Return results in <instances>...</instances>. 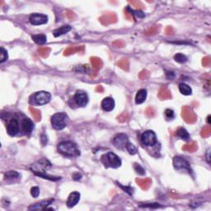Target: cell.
Returning a JSON list of instances; mask_svg holds the SVG:
<instances>
[{
	"instance_id": "obj_14",
	"label": "cell",
	"mask_w": 211,
	"mask_h": 211,
	"mask_svg": "<svg viewBox=\"0 0 211 211\" xmlns=\"http://www.w3.org/2000/svg\"><path fill=\"white\" fill-rule=\"evenodd\" d=\"M102 107L106 111H111L115 107V102L111 97H106L102 102Z\"/></svg>"
},
{
	"instance_id": "obj_22",
	"label": "cell",
	"mask_w": 211,
	"mask_h": 211,
	"mask_svg": "<svg viewBox=\"0 0 211 211\" xmlns=\"http://www.w3.org/2000/svg\"><path fill=\"white\" fill-rule=\"evenodd\" d=\"M32 40L38 45H44L47 41V38L44 34H39V35H33Z\"/></svg>"
},
{
	"instance_id": "obj_19",
	"label": "cell",
	"mask_w": 211,
	"mask_h": 211,
	"mask_svg": "<svg viewBox=\"0 0 211 211\" xmlns=\"http://www.w3.org/2000/svg\"><path fill=\"white\" fill-rule=\"evenodd\" d=\"M146 97H147V91L145 89L140 90L135 96V102L136 104H141L146 100Z\"/></svg>"
},
{
	"instance_id": "obj_6",
	"label": "cell",
	"mask_w": 211,
	"mask_h": 211,
	"mask_svg": "<svg viewBox=\"0 0 211 211\" xmlns=\"http://www.w3.org/2000/svg\"><path fill=\"white\" fill-rule=\"evenodd\" d=\"M51 99V95L48 92L41 91V92H37L34 95V101L38 105H45L48 103Z\"/></svg>"
},
{
	"instance_id": "obj_44",
	"label": "cell",
	"mask_w": 211,
	"mask_h": 211,
	"mask_svg": "<svg viewBox=\"0 0 211 211\" xmlns=\"http://www.w3.org/2000/svg\"><path fill=\"white\" fill-rule=\"evenodd\" d=\"M113 45L115 46V47H123L124 46V42L122 40H115V42H113Z\"/></svg>"
},
{
	"instance_id": "obj_10",
	"label": "cell",
	"mask_w": 211,
	"mask_h": 211,
	"mask_svg": "<svg viewBox=\"0 0 211 211\" xmlns=\"http://www.w3.org/2000/svg\"><path fill=\"white\" fill-rule=\"evenodd\" d=\"M73 99L79 107H85L88 102V96L87 93L83 91H78L74 95Z\"/></svg>"
},
{
	"instance_id": "obj_32",
	"label": "cell",
	"mask_w": 211,
	"mask_h": 211,
	"mask_svg": "<svg viewBox=\"0 0 211 211\" xmlns=\"http://www.w3.org/2000/svg\"><path fill=\"white\" fill-rule=\"evenodd\" d=\"M196 148H197V146H196L195 143H192L191 144H185L182 147L183 150L188 151V152H194L196 150Z\"/></svg>"
},
{
	"instance_id": "obj_38",
	"label": "cell",
	"mask_w": 211,
	"mask_h": 211,
	"mask_svg": "<svg viewBox=\"0 0 211 211\" xmlns=\"http://www.w3.org/2000/svg\"><path fill=\"white\" fill-rule=\"evenodd\" d=\"M165 116L167 120H172L174 118V112L173 111L170 110V109H167L165 111Z\"/></svg>"
},
{
	"instance_id": "obj_4",
	"label": "cell",
	"mask_w": 211,
	"mask_h": 211,
	"mask_svg": "<svg viewBox=\"0 0 211 211\" xmlns=\"http://www.w3.org/2000/svg\"><path fill=\"white\" fill-rule=\"evenodd\" d=\"M51 166V163L46 159V158H42L37 162L34 163L31 169L33 173L36 175L39 174V173H45V170H47L48 168H50Z\"/></svg>"
},
{
	"instance_id": "obj_2",
	"label": "cell",
	"mask_w": 211,
	"mask_h": 211,
	"mask_svg": "<svg viewBox=\"0 0 211 211\" xmlns=\"http://www.w3.org/2000/svg\"><path fill=\"white\" fill-rule=\"evenodd\" d=\"M68 115L64 112H59L53 115L51 117V124L53 128L60 130L66 126L67 125Z\"/></svg>"
},
{
	"instance_id": "obj_8",
	"label": "cell",
	"mask_w": 211,
	"mask_h": 211,
	"mask_svg": "<svg viewBox=\"0 0 211 211\" xmlns=\"http://www.w3.org/2000/svg\"><path fill=\"white\" fill-rule=\"evenodd\" d=\"M128 142V136L125 134H116L112 140V143L115 145V147L120 149H122L123 148L125 147Z\"/></svg>"
},
{
	"instance_id": "obj_30",
	"label": "cell",
	"mask_w": 211,
	"mask_h": 211,
	"mask_svg": "<svg viewBox=\"0 0 211 211\" xmlns=\"http://www.w3.org/2000/svg\"><path fill=\"white\" fill-rule=\"evenodd\" d=\"M30 111H31V112H32L33 117L35 118V120H36V121H40V119H41V114H40V111H38V110H36V109L32 108V107H30Z\"/></svg>"
},
{
	"instance_id": "obj_12",
	"label": "cell",
	"mask_w": 211,
	"mask_h": 211,
	"mask_svg": "<svg viewBox=\"0 0 211 211\" xmlns=\"http://www.w3.org/2000/svg\"><path fill=\"white\" fill-rule=\"evenodd\" d=\"M7 131L11 136H15L19 132V123L18 121L17 118H13L10 121L7 126Z\"/></svg>"
},
{
	"instance_id": "obj_1",
	"label": "cell",
	"mask_w": 211,
	"mask_h": 211,
	"mask_svg": "<svg viewBox=\"0 0 211 211\" xmlns=\"http://www.w3.org/2000/svg\"><path fill=\"white\" fill-rule=\"evenodd\" d=\"M58 151L68 157H76L80 154L77 145L71 141H63L58 144Z\"/></svg>"
},
{
	"instance_id": "obj_3",
	"label": "cell",
	"mask_w": 211,
	"mask_h": 211,
	"mask_svg": "<svg viewBox=\"0 0 211 211\" xmlns=\"http://www.w3.org/2000/svg\"><path fill=\"white\" fill-rule=\"evenodd\" d=\"M103 163L105 167H113V168H116L119 167L121 165V161L120 159V158L112 152H109L107 154H105L102 158Z\"/></svg>"
},
{
	"instance_id": "obj_24",
	"label": "cell",
	"mask_w": 211,
	"mask_h": 211,
	"mask_svg": "<svg viewBox=\"0 0 211 211\" xmlns=\"http://www.w3.org/2000/svg\"><path fill=\"white\" fill-rule=\"evenodd\" d=\"M177 136L181 138V140L185 141H188L190 139V134H188V132L183 128H180L177 130Z\"/></svg>"
},
{
	"instance_id": "obj_42",
	"label": "cell",
	"mask_w": 211,
	"mask_h": 211,
	"mask_svg": "<svg viewBox=\"0 0 211 211\" xmlns=\"http://www.w3.org/2000/svg\"><path fill=\"white\" fill-rule=\"evenodd\" d=\"M139 77L141 79H146V78L149 77V73L146 70L142 71L140 73Z\"/></svg>"
},
{
	"instance_id": "obj_39",
	"label": "cell",
	"mask_w": 211,
	"mask_h": 211,
	"mask_svg": "<svg viewBox=\"0 0 211 211\" xmlns=\"http://www.w3.org/2000/svg\"><path fill=\"white\" fill-rule=\"evenodd\" d=\"M210 132H211L210 127V126H207V127H205V128L202 129V131H201V135H202L203 137H208V136H210Z\"/></svg>"
},
{
	"instance_id": "obj_21",
	"label": "cell",
	"mask_w": 211,
	"mask_h": 211,
	"mask_svg": "<svg viewBox=\"0 0 211 211\" xmlns=\"http://www.w3.org/2000/svg\"><path fill=\"white\" fill-rule=\"evenodd\" d=\"M136 182H137V184H139V185L140 186L143 190H148V187L151 185V183H152V181L149 178H145V179H139V178H137Z\"/></svg>"
},
{
	"instance_id": "obj_5",
	"label": "cell",
	"mask_w": 211,
	"mask_h": 211,
	"mask_svg": "<svg viewBox=\"0 0 211 211\" xmlns=\"http://www.w3.org/2000/svg\"><path fill=\"white\" fill-rule=\"evenodd\" d=\"M142 143L146 146H154L157 144V137L153 130H147L141 136Z\"/></svg>"
},
{
	"instance_id": "obj_27",
	"label": "cell",
	"mask_w": 211,
	"mask_h": 211,
	"mask_svg": "<svg viewBox=\"0 0 211 211\" xmlns=\"http://www.w3.org/2000/svg\"><path fill=\"white\" fill-rule=\"evenodd\" d=\"M117 65H118L121 69H122L123 70L125 71L129 70V61L127 59H121V60L118 62Z\"/></svg>"
},
{
	"instance_id": "obj_17",
	"label": "cell",
	"mask_w": 211,
	"mask_h": 211,
	"mask_svg": "<svg viewBox=\"0 0 211 211\" xmlns=\"http://www.w3.org/2000/svg\"><path fill=\"white\" fill-rule=\"evenodd\" d=\"M71 29H72V27L69 25H64V26H62L61 27L55 30L53 32V35H54V36L58 37L59 36H62V35L68 33L69 31H71Z\"/></svg>"
},
{
	"instance_id": "obj_51",
	"label": "cell",
	"mask_w": 211,
	"mask_h": 211,
	"mask_svg": "<svg viewBox=\"0 0 211 211\" xmlns=\"http://www.w3.org/2000/svg\"><path fill=\"white\" fill-rule=\"evenodd\" d=\"M173 28H172V26H168V27H167L166 28L167 34L170 35V34H173Z\"/></svg>"
},
{
	"instance_id": "obj_13",
	"label": "cell",
	"mask_w": 211,
	"mask_h": 211,
	"mask_svg": "<svg viewBox=\"0 0 211 211\" xmlns=\"http://www.w3.org/2000/svg\"><path fill=\"white\" fill-rule=\"evenodd\" d=\"M79 200H80V194L77 191L72 192L68 198V200H67L68 207H69V208L73 207L74 205H77Z\"/></svg>"
},
{
	"instance_id": "obj_36",
	"label": "cell",
	"mask_w": 211,
	"mask_h": 211,
	"mask_svg": "<svg viewBox=\"0 0 211 211\" xmlns=\"http://www.w3.org/2000/svg\"><path fill=\"white\" fill-rule=\"evenodd\" d=\"M158 31H159V26H152L151 28H149L145 33H146V35H154V34H156Z\"/></svg>"
},
{
	"instance_id": "obj_15",
	"label": "cell",
	"mask_w": 211,
	"mask_h": 211,
	"mask_svg": "<svg viewBox=\"0 0 211 211\" xmlns=\"http://www.w3.org/2000/svg\"><path fill=\"white\" fill-rule=\"evenodd\" d=\"M53 201V200H44V201H41V202H39L36 204H34V205H31L29 207V210H45L46 208V206L51 204V202Z\"/></svg>"
},
{
	"instance_id": "obj_23",
	"label": "cell",
	"mask_w": 211,
	"mask_h": 211,
	"mask_svg": "<svg viewBox=\"0 0 211 211\" xmlns=\"http://www.w3.org/2000/svg\"><path fill=\"white\" fill-rule=\"evenodd\" d=\"M179 90L181 94L185 95V96L192 94V89L191 88V87L188 86L187 84H185V83H180Z\"/></svg>"
},
{
	"instance_id": "obj_49",
	"label": "cell",
	"mask_w": 211,
	"mask_h": 211,
	"mask_svg": "<svg viewBox=\"0 0 211 211\" xmlns=\"http://www.w3.org/2000/svg\"><path fill=\"white\" fill-rule=\"evenodd\" d=\"M167 77L169 79H173V78L175 77V74L173 72H167Z\"/></svg>"
},
{
	"instance_id": "obj_28",
	"label": "cell",
	"mask_w": 211,
	"mask_h": 211,
	"mask_svg": "<svg viewBox=\"0 0 211 211\" xmlns=\"http://www.w3.org/2000/svg\"><path fill=\"white\" fill-rule=\"evenodd\" d=\"M20 174L16 171H9L5 174V179H16L19 177Z\"/></svg>"
},
{
	"instance_id": "obj_54",
	"label": "cell",
	"mask_w": 211,
	"mask_h": 211,
	"mask_svg": "<svg viewBox=\"0 0 211 211\" xmlns=\"http://www.w3.org/2000/svg\"><path fill=\"white\" fill-rule=\"evenodd\" d=\"M207 119H208L207 121H208V123H209V125H210V115H209Z\"/></svg>"
},
{
	"instance_id": "obj_53",
	"label": "cell",
	"mask_w": 211,
	"mask_h": 211,
	"mask_svg": "<svg viewBox=\"0 0 211 211\" xmlns=\"http://www.w3.org/2000/svg\"><path fill=\"white\" fill-rule=\"evenodd\" d=\"M67 16L69 18H73V17H74V15H73V13H71V12H68L67 13Z\"/></svg>"
},
{
	"instance_id": "obj_37",
	"label": "cell",
	"mask_w": 211,
	"mask_h": 211,
	"mask_svg": "<svg viewBox=\"0 0 211 211\" xmlns=\"http://www.w3.org/2000/svg\"><path fill=\"white\" fill-rule=\"evenodd\" d=\"M31 194L34 198H37L40 195V189H39L37 186H34L32 187V190H31Z\"/></svg>"
},
{
	"instance_id": "obj_29",
	"label": "cell",
	"mask_w": 211,
	"mask_h": 211,
	"mask_svg": "<svg viewBox=\"0 0 211 211\" xmlns=\"http://www.w3.org/2000/svg\"><path fill=\"white\" fill-rule=\"evenodd\" d=\"M174 59H175L177 62H178V63L183 64V63H185V62L187 61V57L185 56V55H183V54L178 53V54H177V55L174 56Z\"/></svg>"
},
{
	"instance_id": "obj_52",
	"label": "cell",
	"mask_w": 211,
	"mask_h": 211,
	"mask_svg": "<svg viewBox=\"0 0 211 211\" xmlns=\"http://www.w3.org/2000/svg\"><path fill=\"white\" fill-rule=\"evenodd\" d=\"M96 91L99 92H103L102 86H97V87L96 88Z\"/></svg>"
},
{
	"instance_id": "obj_34",
	"label": "cell",
	"mask_w": 211,
	"mask_h": 211,
	"mask_svg": "<svg viewBox=\"0 0 211 211\" xmlns=\"http://www.w3.org/2000/svg\"><path fill=\"white\" fill-rule=\"evenodd\" d=\"M51 51L50 48H47V47H43V48H40L39 50V54L41 57L46 58L49 55V53Z\"/></svg>"
},
{
	"instance_id": "obj_26",
	"label": "cell",
	"mask_w": 211,
	"mask_h": 211,
	"mask_svg": "<svg viewBox=\"0 0 211 211\" xmlns=\"http://www.w3.org/2000/svg\"><path fill=\"white\" fill-rule=\"evenodd\" d=\"M83 51V46H79V47H69L65 51H64V55H72V54H74L76 51Z\"/></svg>"
},
{
	"instance_id": "obj_48",
	"label": "cell",
	"mask_w": 211,
	"mask_h": 211,
	"mask_svg": "<svg viewBox=\"0 0 211 211\" xmlns=\"http://www.w3.org/2000/svg\"><path fill=\"white\" fill-rule=\"evenodd\" d=\"M41 143H42V144H43V146H45V144H47V142H48V140H47V137L45 136V134H42L41 135Z\"/></svg>"
},
{
	"instance_id": "obj_9",
	"label": "cell",
	"mask_w": 211,
	"mask_h": 211,
	"mask_svg": "<svg viewBox=\"0 0 211 211\" xmlns=\"http://www.w3.org/2000/svg\"><path fill=\"white\" fill-rule=\"evenodd\" d=\"M30 22L34 26H38V25H42L45 24L48 22V18L47 16L43 15V14H39V13H34L31 15L30 17Z\"/></svg>"
},
{
	"instance_id": "obj_50",
	"label": "cell",
	"mask_w": 211,
	"mask_h": 211,
	"mask_svg": "<svg viewBox=\"0 0 211 211\" xmlns=\"http://www.w3.org/2000/svg\"><path fill=\"white\" fill-rule=\"evenodd\" d=\"M73 179L74 180H80L81 179V177H82V176H81V174H79V173H75V174H73Z\"/></svg>"
},
{
	"instance_id": "obj_25",
	"label": "cell",
	"mask_w": 211,
	"mask_h": 211,
	"mask_svg": "<svg viewBox=\"0 0 211 211\" xmlns=\"http://www.w3.org/2000/svg\"><path fill=\"white\" fill-rule=\"evenodd\" d=\"M91 62H92L93 69H96V70L99 69H101L102 66V60L99 58L92 57L91 59Z\"/></svg>"
},
{
	"instance_id": "obj_33",
	"label": "cell",
	"mask_w": 211,
	"mask_h": 211,
	"mask_svg": "<svg viewBox=\"0 0 211 211\" xmlns=\"http://www.w3.org/2000/svg\"><path fill=\"white\" fill-rule=\"evenodd\" d=\"M8 58L7 55V51L3 48V47H1V53H0V62L1 63H3L4 61H6Z\"/></svg>"
},
{
	"instance_id": "obj_47",
	"label": "cell",
	"mask_w": 211,
	"mask_h": 211,
	"mask_svg": "<svg viewBox=\"0 0 211 211\" xmlns=\"http://www.w3.org/2000/svg\"><path fill=\"white\" fill-rule=\"evenodd\" d=\"M202 63H203V64H204L205 66H206V67H207V66H209L210 64V58L207 57V58H205V59L204 58V59H203V62H202Z\"/></svg>"
},
{
	"instance_id": "obj_16",
	"label": "cell",
	"mask_w": 211,
	"mask_h": 211,
	"mask_svg": "<svg viewBox=\"0 0 211 211\" xmlns=\"http://www.w3.org/2000/svg\"><path fill=\"white\" fill-rule=\"evenodd\" d=\"M115 20H116V17H115L114 13L106 14V15H104L100 18V21H101V22L102 23L103 25H108L110 23L115 22Z\"/></svg>"
},
{
	"instance_id": "obj_35",
	"label": "cell",
	"mask_w": 211,
	"mask_h": 211,
	"mask_svg": "<svg viewBox=\"0 0 211 211\" xmlns=\"http://www.w3.org/2000/svg\"><path fill=\"white\" fill-rule=\"evenodd\" d=\"M134 170H135V172L138 173V174H140V175H144L145 171H144V168H143V167H142L140 164L135 163L134 166Z\"/></svg>"
},
{
	"instance_id": "obj_41",
	"label": "cell",
	"mask_w": 211,
	"mask_h": 211,
	"mask_svg": "<svg viewBox=\"0 0 211 211\" xmlns=\"http://www.w3.org/2000/svg\"><path fill=\"white\" fill-rule=\"evenodd\" d=\"M129 3H131L133 6L135 7H138V8H143V7H144V4L141 3L140 1H130Z\"/></svg>"
},
{
	"instance_id": "obj_46",
	"label": "cell",
	"mask_w": 211,
	"mask_h": 211,
	"mask_svg": "<svg viewBox=\"0 0 211 211\" xmlns=\"http://www.w3.org/2000/svg\"><path fill=\"white\" fill-rule=\"evenodd\" d=\"M125 115H126V113H125H125H123V114H122V115H121L120 117H118V120H119V121H120L121 122L125 121L127 120V118H128V115L125 117Z\"/></svg>"
},
{
	"instance_id": "obj_11",
	"label": "cell",
	"mask_w": 211,
	"mask_h": 211,
	"mask_svg": "<svg viewBox=\"0 0 211 211\" xmlns=\"http://www.w3.org/2000/svg\"><path fill=\"white\" fill-rule=\"evenodd\" d=\"M181 115H182L184 121L187 123H194L195 121V119H196V116L195 115V113L193 112V111L188 107H185L182 108Z\"/></svg>"
},
{
	"instance_id": "obj_45",
	"label": "cell",
	"mask_w": 211,
	"mask_h": 211,
	"mask_svg": "<svg viewBox=\"0 0 211 211\" xmlns=\"http://www.w3.org/2000/svg\"><path fill=\"white\" fill-rule=\"evenodd\" d=\"M140 207H152V208H158L160 207V205L158 204H144V205H140Z\"/></svg>"
},
{
	"instance_id": "obj_7",
	"label": "cell",
	"mask_w": 211,
	"mask_h": 211,
	"mask_svg": "<svg viewBox=\"0 0 211 211\" xmlns=\"http://www.w3.org/2000/svg\"><path fill=\"white\" fill-rule=\"evenodd\" d=\"M173 166L176 169L180 170V169H185L186 171H188L189 173H191V167H190V164L189 162L183 158L181 157H175L173 158Z\"/></svg>"
},
{
	"instance_id": "obj_31",
	"label": "cell",
	"mask_w": 211,
	"mask_h": 211,
	"mask_svg": "<svg viewBox=\"0 0 211 211\" xmlns=\"http://www.w3.org/2000/svg\"><path fill=\"white\" fill-rule=\"evenodd\" d=\"M126 149H127V151L129 152V154H131V155H134V154H137V148L136 147L134 146L133 144H131V143H127V144H126Z\"/></svg>"
},
{
	"instance_id": "obj_40",
	"label": "cell",
	"mask_w": 211,
	"mask_h": 211,
	"mask_svg": "<svg viewBox=\"0 0 211 211\" xmlns=\"http://www.w3.org/2000/svg\"><path fill=\"white\" fill-rule=\"evenodd\" d=\"M117 184H118L119 186H121L125 191L127 192L128 194H129V195H132V194H133V191H134L133 188H131V187H129V186H123V185H121V184H120V183H117Z\"/></svg>"
},
{
	"instance_id": "obj_43",
	"label": "cell",
	"mask_w": 211,
	"mask_h": 211,
	"mask_svg": "<svg viewBox=\"0 0 211 211\" xmlns=\"http://www.w3.org/2000/svg\"><path fill=\"white\" fill-rule=\"evenodd\" d=\"M145 114L148 116V117H152L154 115V111L152 107H148L147 110L145 111Z\"/></svg>"
},
{
	"instance_id": "obj_18",
	"label": "cell",
	"mask_w": 211,
	"mask_h": 211,
	"mask_svg": "<svg viewBox=\"0 0 211 211\" xmlns=\"http://www.w3.org/2000/svg\"><path fill=\"white\" fill-rule=\"evenodd\" d=\"M22 129L26 134H30L32 131V129H34V124L32 123L30 119L25 118L22 121Z\"/></svg>"
},
{
	"instance_id": "obj_20",
	"label": "cell",
	"mask_w": 211,
	"mask_h": 211,
	"mask_svg": "<svg viewBox=\"0 0 211 211\" xmlns=\"http://www.w3.org/2000/svg\"><path fill=\"white\" fill-rule=\"evenodd\" d=\"M158 96L161 100H167V99H170L172 97V95L170 93V91L167 88V87H162L160 88Z\"/></svg>"
}]
</instances>
